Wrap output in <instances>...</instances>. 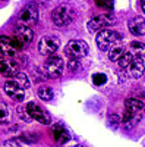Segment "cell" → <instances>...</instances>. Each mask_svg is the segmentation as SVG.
<instances>
[{"mask_svg":"<svg viewBox=\"0 0 145 147\" xmlns=\"http://www.w3.org/2000/svg\"><path fill=\"white\" fill-rule=\"evenodd\" d=\"M5 93L10 97V99H15L18 102L25 99V90H23L15 80H9V81L5 82Z\"/></svg>","mask_w":145,"mask_h":147,"instance_id":"obj_11","label":"cell"},{"mask_svg":"<svg viewBox=\"0 0 145 147\" xmlns=\"http://www.w3.org/2000/svg\"><path fill=\"white\" fill-rule=\"evenodd\" d=\"M37 93H38V97H40V99H41V100H45V102L53 100V96H54L51 87H40Z\"/></svg>","mask_w":145,"mask_h":147,"instance_id":"obj_18","label":"cell"},{"mask_svg":"<svg viewBox=\"0 0 145 147\" xmlns=\"http://www.w3.org/2000/svg\"><path fill=\"white\" fill-rule=\"evenodd\" d=\"M132 59H134V56H132L129 52H125L123 56L117 60V63H119V66L122 68V69H128L129 65H130V62H132Z\"/></svg>","mask_w":145,"mask_h":147,"instance_id":"obj_21","label":"cell"},{"mask_svg":"<svg viewBox=\"0 0 145 147\" xmlns=\"http://www.w3.org/2000/svg\"><path fill=\"white\" fill-rule=\"evenodd\" d=\"M113 24H116V18H114V15L112 13V12H108V13H104V15H100V16H94L88 22V30L91 32H97L101 28L113 25Z\"/></svg>","mask_w":145,"mask_h":147,"instance_id":"obj_7","label":"cell"},{"mask_svg":"<svg viewBox=\"0 0 145 147\" xmlns=\"http://www.w3.org/2000/svg\"><path fill=\"white\" fill-rule=\"evenodd\" d=\"M75 147H84V146H81V144H78V146H75Z\"/></svg>","mask_w":145,"mask_h":147,"instance_id":"obj_30","label":"cell"},{"mask_svg":"<svg viewBox=\"0 0 145 147\" xmlns=\"http://www.w3.org/2000/svg\"><path fill=\"white\" fill-rule=\"evenodd\" d=\"M34 38V32L31 30V27H25V25H19L15 30V35H13V40L16 43V46L19 49L27 47Z\"/></svg>","mask_w":145,"mask_h":147,"instance_id":"obj_9","label":"cell"},{"mask_svg":"<svg viewBox=\"0 0 145 147\" xmlns=\"http://www.w3.org/2000/svg\"><path fill=\"white\" fill-rule=\"evenodd\" d=\"M25 109H27V112H28V115H29L31 119H35L37 122H40V124H43V125L51 124L50 115H48L40 105L34 103V102H29V103L25 106Z\"/></svg>","mask_w":145,"mask_h":147,"instance_id":"obj_5","label":"cell"},{"mask_svg":"<svg viewBox=\"0 0 145 147\" xmlns=\"http://www.w3.org/2000/svg\"><path fill=\"white\" fill-rule=\"evenodd\" d=\"M65 55L69 59H79L88 55V44L82 40H70L65 47Z\"/></svg>","mask_w":145,"mask_h":147,"instance_id":"obj_4","label":"cell"},{"mask_svg":"<svg viewBox=\"0 0 145 147\" xmlns=\"http://www.w3.org/2000/svg\"><path fill=\"white\" fill-rule=\"evenodd\" d=\"M19 25H25V27H31L34 24H37L38 21V9L35 5H28L27 7H23L21 10V13L18 16Z\"/></svg>","mask_w":145,"mask_h":147,"instance_id":"obj_8","label":"cell"},{"mask_svg":"<svg viewBox=\"0 0 145 147\" xmlns=\"http://www.w3.org/2000/svg\"><path fill=\"white\" fill-rule=\"evenodd\" d=\"M59 40L56 37H51V35H45L40 40L38 43V52L43 55V56H47V57H51L54 56V53L59 50Z\"/></svg>","mask_w":145,"mask_h":147,"instance_id":"obj_6","label":"cell"},{"mask_svg":"<svg viewBox=\"0 0 145 147\" xmlns=\"http://www.w3.org/2000/svg\"><path fill=\"white\" fill-rule=\"evenodd\" d=\"M63 68H65L63 59L57 56L48 57L43 63V72L47 78H59L63 74Z\"/></svg>","mask_w":145,"mask_h":147,"instance_id":"obj_3","label":"cell"},{"mask_svg":"<svg viewBox=\"0 0 145 147\" xmlns=\"http://www.w3.org/2000/svg\"><path fill=\"white\" fill-rule=\"evenodd\" d=\"M13 80L21 85V87L23 88V90H27L28 87H29V80H28V77L25 75V74H22V72H18L16 75L13 77Z\"/></svg>","mask_w":145,"mask_h":147,"instance_id":"obj_22","label":"cell"},{"mask_svg":"<svg viewBox=\"0 0 145 147\" xmlns=\"http://www.w3.org/2000/svg\"><path fill=\"white\" fill-rule=\"evenodd\" d=\"M125 107L130 113H141V110L144 109V102L136 99V97H130V99H126Z\"/></svg>","mask_w":145,"mask_h":147,"instance_id":"obj_16","label":"cell"},{"mask_svg":"<svg viewBox=\"0 0 145 147\" xmlns=\"http://www.w3.org/2000/svg\"><path fill=\"white\" fill-rule=\"evenodd\" d=\"M123 53H125V49L120 47V46H116V47H113L112 50H110V53H108V57H110L112 62H117V60L123 56Z\"/></svg>","mask_w":145,"mask_h":147,"instance_id":"obj_19","label":"cell"},{"mask_svg":"<svg viewBox=\"0 0 145 147\" xmlns=\"http://www.w3.org/2000/svg\"><path fill=\"white\" fill-rule=\"evenodd\" d=\"M67 69L70 72H75L79 69V60L78 59H69V62H67Z\"/></svg>","mask_w":145,"mask_h":147,"instance_id":"obj_24","label":"cell"},{"mask_svg":"<svg viewBox=\"0 0 145 147\" xmlns=\"http://www.w3.org/2000/svg\"><path fill=\"white\" fill-rule=\"evenodd\" d=\"M18 110H19V113H18V115H19V118H21L22 121H29V119H31V118H29V115H28V112H27V109H25V107H23V109H22V107H19Z\"/></svg>","mask_w":145,"mask_h":147,"instance_id":"obj_27","label":"cell"},{"mask_svg":"<svg viewBox=\"0 0 145 147\" xmlns=\"http://www.w3.org/2000/svg\"><path fill=\"white\" fill-rule=\"evenodd\" d=\"M128 69H129V74H130L132 78H141L144 71H145V62H144V59L142 57H134Z\"/></svg>","mask_w":145,"mask_h":147,"instance_id":"obj_13","label":"cell"},{"mask_svg":"<svg viewBox=\"0 0 145 147\" xmlns=\"http://www.w3.org/2000/svg\"><path fill=\"white\" fill-rule=\"evenodd\" d=\"M97 6L98 7H107V9H110L113 6V0H97Z\"/></svg>","mask_w":145,"mask_h":147,"instance_id":"obj_26","label":"cell"},{"mask_svg":"<svg viewBox=\"0 0 145 147\" xmlns=\"http://www.w3.org/2000/svg\"><path fill=\"white\" fill-rule=\"evenodd\" d=\"M53 136H54V140H56L59 144H65V143H67V141L70 140L69 131H67L62 124L54 125V128H53Z\"/></svg>","mask_w":145,"mask_h":147,"instance_id":"obj_15","label":"cell"},{"mask_svg":"<svg viewBox=\"0 0 145 147\" xmlns=\"http://www.w3.org/2000/svg\"><path fill=\"white\" fill-rule=\"evenodd\" d=\"M139 2H141V7L144 10V13H145V0H139Z\"/></svg>","mask_w":145,"mask_h":147,"instance_id":"obj_28","label":"cell"},{"mask_svg":"<svg viewBox=\"0 0 145 147\" xmlns=\"http://www.w3.org/2000/svg\"><path fill=\"white\" fill-rule=\"evenodd\" d=\"M76 18V10L72 5L63 3L51 12V21L56 27H65Z\"/></svg>","mask_w":145,"mask_h":147,"instance_id":"obj_1","label":"cell"},{"mask_svg":"<svg viewBox=\"0 0 145 147\" xmlns=\"http://www.w3.org/2000/svg\"><path fill=\"white\" fill-rule=\"evenodd\" d=\"M129 53L134 57H145V44L141 41H132L129 46Z\"/></svg>","mask_w":145,"mask_h":147,"instance_id":"obj_17","label":"cell"},{"mask_svg":"<svg viewBox=\"0 0 145 147\" xmlns=\"http://www.w3.org/2000/svg\"><path fill=\"white\" fill-rule=\"evenodd\" d=\"M108 122H110V125H112L113 128H116V127H119V124H120V118H119L116 113H110V115H108Z\"/></svg>","mask_w":145,"mask_h":147,"instance_id":"obj_25","label":"cell"},{"mask_svg":"<svg viewBox=\"0 0 145 147\" xmlns=\"http://www.w3.org/2000/svg\"><path fill=\"white\" fill-rule=\"evenodd\" d=\"M10 118V110L6 103H0V124H6Z\"/></svg>","mask_w":145,"mask_h":147,"instance_id":"obj_20","label":"cell"},{"mask_svg":"<svg viewBox=\"0 0 145 147\" xmlns=\"http://www.w3.org/2000/svg\"><path fill=\"white\" fill-rule=\"evenodd\" d=\"M0 50L3 52L5 59H13L16 56V52L19 47L16 46L13 38H9L6 35H0Z\"/></svg>","mask_w":145,"mask_h":147,"instance_id":"obj_10","label":"cell"},{"mask_svg":"<svg viewBox=\"0 0 145 147\" xmlns=\"http://www.w3.org/2000/svg\"><path fill=\"white\" fill-rule=\"evenodd\" d=\"M18 62L13 59L0 60V75L3 77H15L18 74Z\"/></svg>","mask_w":145,"mask_h":147,"instance_id":"obj_12","label":"cell"},{"mask_svg":"<svg viewBox=\"0 0 145 147\" xmlns=\"http://www.w3.org/2000/svg\"><path fill=\"white\" fill-rule=\"evenodd\" d=\"M144 112H145V106H144Z\"/></svg>","mask_w":145,"mask_h":147,"instance_id":"obj_31","label":"cell"},{"mask_svg":"<svg viewBox=\"0 0 145 147\" xmlns=\"http://www.w3.org/2000/svg\"><path fill=\"white\" fill-rule=\"evenodd\" d=\"M128 27H129V31L134 34V35H136V37L144 35L145 34V19L141 18V16H136V18L129 21V25Z\"/></svg>","mask_w":145,"mask_h":147,"instance_id":"obj_14","label":"cell"},{"mask_svg":"<svg viewBox=\"0 0 145 147\" xmlns=\"http://www.w3.org/2000/svg\"><path fill=\"white\" fill-rule=\"evenodd\" d=\"M106 81H107V77L104 74H95V75H92V82L95 85H103V84H106Z\"/></svg>","mask_w":145,"mask_h":147,"instance_id":"obj_23","label":"cell"},{"mask_svg":"<svg viewBox=\"0 0 145 147\" xmlns=\"http://www.w3.org/2000/svg\"><path fill=\"white\" fill-rule=\"evenodd\" d=\"M3 59H5V55H3L2 50H0V60H3Z\"/></svg>","mask_w":145,"mask_h":147,"instance_id":"obj_29","label":"cell"},{"mask_svg":"<svg viewBox=\"0 0 145 147\" xmlns=\"http://www.w3.org/2000/svg\"><path fill=\"white\" fill-rule=\"evenodd\" d=\"M120 40H122V35L113 30H103L97 34V46L103 52L112 50L113 47L117 46Z\"/></svg>","mask_w":145,"mask_h":147,"instance_id":"obj_2","label":"cell"}]
</instances>
